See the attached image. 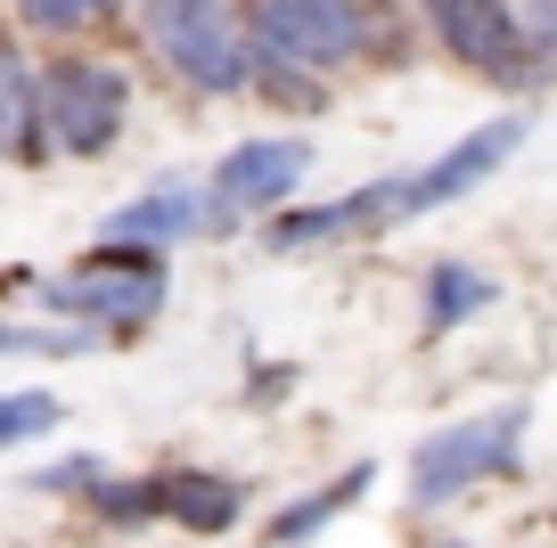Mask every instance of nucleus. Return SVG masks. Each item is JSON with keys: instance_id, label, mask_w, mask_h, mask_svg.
Segmentation results:
<instances>
[{"instance_id": "nucleus-11", "label": "nucleus", "mask_w": 557, "mask_h": 548, "mask_svg": "<svg viewBox=\"0 0 557 548\" xmlns=\"http://www.w3.org/2000/svg\"><path fill=\"white\" fill-rule=\"evenodd\" d=\"M377 483H385L377 459H345L336 475H320V483H304V491H287L271 515H262V548H320L352 508H369V491H377Z\"/></svg>"}, {"instance_id": "nucleus-8", "label": "nucleus", "mask_w": 557, "mask_h": 548, "mask_svg": "<svg viewBox=\"0 0 557 548\" xmlns=\"http://www.w3.org/2000/svg\"><path fill=\"white\" fill-rule=\"evenodd\" d=\"M50 74V148L74 155V164H99V155L123 148L132 132V107H139V83L99 50H58L41 58Z\"/></svg>"}, {"instance_id": "nucleus-19", "label": "nucleus", "mask_w": 557, "mask_h": 548, "mask_svg": "<svg viewBox=\"0 0 557 548\" xmlns=\"http://www.w3.org/2000/svg\"><path fill=\"white\" fill-rule=\"evenodd\" d=\"M34 491H50V499H90L107 483V459H90V450H74V459H50V466H34Z\"/></svg>"}, {"instance_id": "nucleus-15", "label": "nucleus", "mask_w": 557, "mask_h": 548, "mask_svg": "<svg viewBox=\"0 0 557 548\" xmlns=\"http://www.w3.org/2000/svg\"><path fill=\"white\" fill-rule=\"evenodd\" d=\"M9 9H17V25H34L50 41H83V34H107L132 0H9Z\"/></svg>"}, {"instance_id": "nucleus-12", "label": "nucleus", "mask_w": 557, "mask_h": 548, "mask_svg": "<svg viewBox=\"0 0 557 548\" xmlns=\"http://www.w3.org/2000/svg\"><path fill=\"white\" fill-rule=\"evenodd\" d=\"M50 74H41V58H25L17 34H0V164H50Z\"/></svg>"}, {"instance_id": "nucleus-14", "label": "nucleus", "mask_w": 557, "mask_h": 548, "mask_svg": "<svg viewBox=\"0 0 557 548\" xmlns=\"http://www.w3.org/2000/svg\"><path fill=\"white\" fill-rule=\"evenodd\" d=\"M90 508V524L99 532H148V524H164V466H148V475H115L107 466V483L83 499Z\"/></svg>"}, {"instance_id": "nucleus-5", "label": "nucleus", "mask_w": 557, "mask_h": 548, "mask_svg": "<svg viewBox=\"0 0 557 548\" xmlns=\"http://www.w3.org/2000/svg\"><path fill=\"white\" fill-rule=\"evenodd\" d=\"M410 25L451 74H468V83H484V90H508L517 107L557 83L533 58V41H524L517 0H410Z\"/></svg>"}, {"instance_id": "nucleus-22", "label": "nucleus", "mask_w": 557, "mask_h": 548, "mask_svg": "<svg viewBox=\"0 0 557 548\" xmlns=\"http://www.w3.org/2000/svg\"><path fill=\"white\" fill-rule=\"evenodd\" d=\"M410 548H484V540H468V532H418Z\"/></svg>"}, {"instance_id": "nucleus-2", "label": "nucleus", "mask_w": 557, "mask_h": 548, "mask_svg": "<svg viewBox=\"0 0 557 548\" xmlns=\"http://www.w3.org/2000/svg\"><path fill=\"white\" fill-rule=\"evenodd\" d=\"M132 25L189 99H255L246 0H132Z\"/></svg>"}, {"instance_id": "nucleus-17", "label": "nucleus", "mask_w": 557, "mask_h": 548, "mask_svg": "<svg viewBox=\"0 0 557 548\" xmlns=\"http://www.w3.org/2000/svg\"><path fill=\"white\" fill-rule=\"evenodd\" d=\"M255 99H262V107H287V115H329V107H336V83H312V74H296V66L255 58Z\"/></svg>"}, {"instance_id": "nucleus-10", "label": "nucleus", "mask_w": 557, "mask_h": 548, "mask_svg": "<svg viewBox=\"0 0 557 548\" xmlns=\"http://www.w3.org/2000/svg\"><path fill=\"white\" fill-rule=\"evenodd\" d=\"M99 238H115V246H148V254H173V246L222 238V222H213L206 180H189V172H164V180H148L139 197H123V205L107 213Z\"/></svg>"}, {"instance_id": "nucleus-21", "label": "nucleus", "mask_w": 557, "mask_h": 548, "mask_svg": "<svg viewBox=\"0 0 557 548\" xmlns=\"http://www.w3.org/2000/svg\"><path fill=\"white\" fill-rule=\"evenodd\" d=\"M517 25H524V41H533V58L557 74V0H517Z\"/></svg>"}, {"instance_id": "nucleus-7", "label": "nucleus", "mask_w": 557, "mask_h": 548, "mask_svg": "<svg viewBox=\"0 0 557 548\" xmlns=\"http://www.w3.org/2000/svg\"><path fill=\"white\" fill-rule=\"evenodd\" d=\"M312 164H320V148H312V132H304V123L230 139V148L213 155V172H206V197H213L222 238H230V229H262V222H278L287 205H304Z\"/></svg>"}, {"instance_id": "nucleus-16", "label": "nucleus", "mask_w": 557, "mask_h": 548, "mask_svg": "<svg viewBox=\"0 0 557 548\" xmlns=\"http://www.w3.org/2000/svg\"><path fill=\"white\" fill-rule=\"evenodd\" d=\"M99 336L83 327H58V320H0V360H83Z\"/></svg>"}, {"instance_id": "nucleus-13", "label": "nucleus", "mask_w": 557, "mask_h": 548, "mask_svg": "<svg viewBox=\"0 0 557 548\" xmlns=\"http://www.w3.org/2000/svg\"><path fill=\"white\" fill-rule=\"evenodd\" d=\"M255 515V483L230 466H164V524L189 540H230Z\"/></svg>"}, {"instance_id": "nucleus-18", "label": "nucleus", "mask_w": 557, "mask_h": 548, "mask_svg": "<svg viewBox=\"0 0 557 548\" xmlns=\"http://www.w3.org/2000/svg\"><path fill=\"white\" fill-rule=\"evenodd\" d=\"M58 426H66V401L58 394H0V450H25Z\"/></svg>"}, {"instance_id": "nucleus-20", "label": "nucleus", "mask_w": 557, "mask_h": 548, "mask_svg": "<svg viewBox=\"0 0 557 548\" xmlns=\"http://www.w3.org/2000/svg\"><path fill=\"white\" fill-rule=\"evenodd\" d=\"M296 385H304V360H246V401L255 410H278Z\"/></svg>"}, {"instance_id": "nucleus-3", "label": "nucleus", "mask_w": 557, "mask_h": 548, "mask_svg": "<svg viewBox=\"0 0 557 548\" xmlns=\"http://www.w3.org/2000/svg\"><path fill=\"white\" fill-rule=\"evenodd\" d=\"M34 295L58 327H83V336H148L164 320V303H173V262L148 254V246L99 238L83 262L34 278Z\"/></svg>"}, {"instance_id": "nucleus-4", "label": "nucleus", "mask_w": 557, "mask_h": 548, "mask_svg": "<svg viewBox=\"0 0 557 548\" xmlns=\"http://www.w3.org/2000/svg\"><path fill=\"white\" fill-rule=\"evenodd\" d=\"M246 34H255V58H271V66L345 83L385 58V9L377 0H246Z\"/></svg>"}, {"instance_id": "nucleus-6", "label": "nucleus", "mask_w": 557, "mask_h": 548, "mask_svg": "<svg viewBox=\"0 0 557 548\" xmlns=\"http://www.w3.org/2000/svg\"><path fill=\"white\" fill-rule=\"evenodd\" d=\"M524 139H533V107H500V115L468 123L459 139H443L435 155L394 164V222L418 229V222H435V213L468 205L475 189H492V180L524 155Z\"/></svg>"}, {"instance_id": "nucleus-1", "label": "nucleus", "mask_w": 557, "mask_h": 548, "mask_svg": "<svg viewBox=\"0 0 557 548\" xmlns=\"http://www.w3.org/2000/svg\"><path fill=\"white\" fill-rule=\"evenodd\" d=\"M533 426H541V401L533 394H492L459 418H435L401 450V515L418 524H443L451 508L500 491L533 466Z\"/></svg>"}, {"instance_id": "nucleus-9", "label": "nucleus", "mask_w": 557, "mask_h": 548, "mask_svg": "<svg viewBox=\"0 0 557 548\" xmlns=\"http://www.w3.org/2000/svg\"><path fill=\"white\" fill-rule=\"evenodd\" d=\"M500 303H508V278L492 271V262H475V254H435V262H418V278H410V327H418V344L468 336V327H484Z\"/></svg>"}]
</instances>
